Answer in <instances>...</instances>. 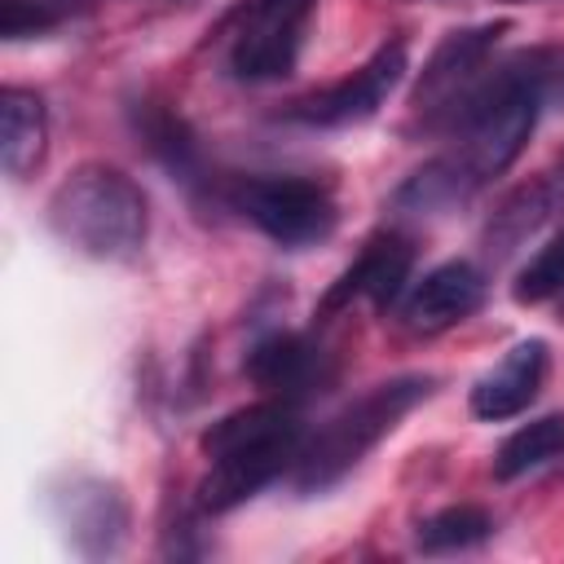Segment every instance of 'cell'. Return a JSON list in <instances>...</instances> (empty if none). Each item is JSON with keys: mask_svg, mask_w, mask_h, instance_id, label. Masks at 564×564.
<instances>
[{"mask_svg": "<svg viewBox=\"0 0 564 564\" xmlns=\"http://www.w3.org/2000/svg\"><path fill=\"white\" fill-rule=\"evenodd\" d=\"M538 110H542V62L516 57L511 66L498 70V79L476 84V93L454 115L458 145L445 159L414 172L397 198L419 212H441L471 198L480 185H489L520 159L538 123Z\"/></svg>", "mask_w": 564, "mask_h": 564, "instance_id": "6da1fadb", "label": "cell"}, {"mask_svg": "<svg viewBox=\"0 0 564 564\" xmlns=\"http://www.w3.org/2000/svg\"><path fill=\"white\" fill-rule=\"evenodd\" d=\"M198 445L212 463L207 476L198 480V511L225 516L300 458L304 427H300L295 405L273 397V401H256V405H242L216 419Z\"/></svg>", "mask_w": 564, "mask_h": 564, "instance_id": "7a4b0ae2", "label": "cell"}, {"mask_svg": "<svg viewBox=\"0 0 564 564\" xmlns=\"http://www.w3.org/2000/svg\"><path fill=\"white\" fill-rule=\"evenodd\" d=\"M53 234L88 260H132L150 234L141 185L110 163H79L48 198Z\"/></svg>", "mask_w": 564, "mask_h": 564, "instance_id": "3957f363", "label": "cell"}, {"mask_svg": "<svg viewBox=\"0 0 564 564\" xmlns=\"http://www.w3.org/2000/svg\"><path fill=\"white\" fill-rule=\"evenodd\" d=\"M427 392H432L427 375H397V379H383V383L366 388L335 419H326V427H317V436H308L300 445L295 489L300 494H322V489L339 485L383 436L397 432V423L419 401H427Z\"/></svg>", "mask_w": 564, "mask_h": 564, "instance_id": "277c9868", "label": "cell"}, {"mask_svg": "<svg viewBox=\"0 0 564 564\" xmlns=\"http://www.w3.org/2000/svg\"><path fill=\"white\" fill-rule=\"evenodd\" d=\"M317 0H247L229 13V75L247 84L282 79L295 70Z\"/></svg>", "mask_w": 564, "mask_h": 564, "instance_id": "5b68a950", "label": "cell"}, {"mask_svg": "<svg viewBox=\"0 0 564 564\" xmlns=\"http://www.w3.org/2000/svg\"><path fill=\"white\" fill-rule=\"evenodd\" d=\"M229 198L278 247H313L339 220L330 189L304 176H247Z\"/></svg>", "mask_w": 564, "mask_h": 564, "instance_id": "8992f818", "label": "cell"}, {"mask_svg": "<svg viewBox=\"0 0 564 564\" xmlns=\"http://www.w3.org/2000/svg\"><path fill=\"white\" fill-rule=\"evenodd\" d=\"M507 35V22H480V26H463V31H449L432 57L423 62V75L414 84V119L423 123H441V119H454L458 106L476 93V79L485 70V62L494 57L498 40Z\"/></svg>", "mask_w": 564, "mask_h": 564, "instance_id": "52a82bcc", "label": "cell"}, {"mask_svg": "<svg viewBox=\"0 0 564 564\" xmlns=\"http://www.w3.org/2000/svg\"><path fill=\"white\" fill-rule=\"evenodd\" d=\"M405 79V44L388 40L383 48H375L352 75L335 79L330 88L291 101V119L308 123V128H344V123H361L370 115H379V106L397 93V84Z\"/></svg>", "mask_w": 564, "mask_h": 564, "instance_id": "ba28073f", "label": "cell"}, {"mask_svg": "<svg viewBox=\"0 0 564 564\" xmlns=\"http://www.w3.org/2000/svg\"><path fill=\"white\" fill-rule=\"evenodd\" d=\"M410 273H414V247H410V238H401V234H375L361 247V256L330 282V291L322 295V313H335V308H344L352 300H370L375 308H388V304L401 300Z\"/></svg>", "mask_w": 564, "mask_h": 564, "instance_id": "9c48e42d", "label": "cell"}, {"mask_svg": "<svg viewBox=\"0 0 564 564\" xmlns=\"http://www.w3.org/2000/svg\"><path fill=\"white\" fill-rule=\"evenodd\" d=\"M330 361L322 348H313L304 335H269L247 352V379L278 397V401H304L330 383Z\"/></svg>", "mask_w": 564, "mask_h": 564, "instance_id": "30bf717a", "label": "cell"}, {"mask_svg": "<svg viewBox=\"0 0 564 564\" xmlns=\"http://www.w3.org/2000/svg\"><path fill=\"white\" fill-rule=\"evenodd\" d=\"M551 370V348L542 339H520L494 370H485L471 388V414L485 423H502L516 419L520 410H529L546 383Z\"/></svg>", "mask_w": 564, "mask_h": 564, "instance_id": "8fae6325", "label": "cell"}, {"mask_svg": "<svg viewBox=\"0 0 564 564\" xmlns=\"http://www.w3.org/2000/svg\"><path fill=\"white\" fill-rule=\"evenodd\" d=\"M480 304H485V273L467 260H449V264H436L432 273H423V282H414L401 313H405L410 330L432 335V330L467 322Z\"/></svg>", "mask_w": 564, "mask_h": 564, "instance_id": "7c38bea8", "label": "cell"}, {"mask_svg": "<svg viewBox=\"0 0 564 564\" xmlns=\"http://www.w3.org/2000/svg\"><path fill=\"white\" fill-rule=\"evenodd\" d=\"M57 511L79 555H115L128 538V502L106 480H75L57 498Z\"/></svg>", "mask_w": 564, "mask_h": 564, "instance_id": "4fadbf2b", "label": "cell"}, {"mask_svg": "<svg viewBox=\"0 0 564 564\" xmlns=\"http://www.w3.org/2000/svg\"><path fill=\"white\" fill-rule=\"evenodd\" d=\"M48 145V110L31 88H0V167L13 181H26Z\"/></svg>", "mask_w": 564, "mask_h": 564, "instance_id": "5bb4252c", "label": "cell"}, {"mask_svg": "<svg viewBox=\"0 0 564 564\" xmlns=\"http://www.w3.org/2000/svg\"><path fill=\"white\" fill-rule=\"evenodd\" d=\"M555 203H560V189H555L546 176L533 181V185H520V189L494 212V220H489V229H485L489 251L498 247V256H507L511 247H520V242L555 212Z\"/></svg>", "mask_w": 564, "mask_h": 564, "instance_id": "9a60e30c", "label": "cell"}, {"mask_svg": "<svg viewBox=\"0 0 564 564\" xmlns=\"http://www.w3.org/2000/svg\"><path fill=\"white\" fill-rule=\"evenodd\" d=\"M564 454V414H542V419H529L524 427H516L498 454H494V476L498 480H516L551 458Z\"/></svg>", "mask_w": 564, "mask_h": 564, "instance_id": "2e32d148", "label": "cell"}, {"mask_svg": "<svg viewBox=\"0 0 564 564\" xmlns=\"http://www.w3.org/2000/svg\"><path fill=\"white\" fill-rule=\"evenodd\" d=\"M494 538V516L485 507H471V502H458V507H445L436 516H427L414 533L419 551L427 555H454V551H471L480 542Z\"/></svg>", "mask_w": 564, "mask_h": 564, "instance_id": "e0dca14e", "label": "cell"}, {"mask_svg": "<svg viewBox=\"0 0 564 564\" xmlns=\"http://www.w3.org/2000/svg\"><path fill=\"white\" fill-rule=\"evenodd\" d=\"M137 128H141V137H145V145L176 172V176H189L194 167H198V145H194V137H189V128L172 115V110H163V106H154V101H145L141 110H137Z\"/></svg>", "mask_w": 564, "mask_h": 564, "instance_id": "ac0fdd59", "label": "cell"}, {"mask_svg": "<svg viewBox=\"0 0 564 564\" xmlns=\"http://www.w3.org/2000/svg\"><path fill=\"white\" fill-rule=\"evenodd\" d=\"M511 295H516V304H546V300H560V313H564V234H555V238L516 273Z\"/></svg>", "mask_w": 564, "mask_h": 564, "instance_id": "d6986e66", "label": "cell"}, {"mask_svg": "<svg viewBox=\"0 0 564 564\" xmlns=\"http://www.w3.org/2000/svg\"><path fill=\"white\" fill-rule=\"evenodd\" d=\"M75 9L79 0H0V35L4 40L44 35L57 22H66Z\"/></svg>", "mask_w": 564, "mask_h": 564, "instance_id": "ffe728a7", "label": "cell"}]
</instances>
